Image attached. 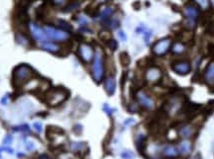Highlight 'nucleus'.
<instances>
[{
    "label": "nucleus",
    "instance_id": "nucleus-9",
    "mask_svg": "<svg viewBox=\"0 0 214 159\" xmlns=\"http://www.w3.org/2000/svg\"><path fill=\"white\" fill-rule=\"evenodd\" d=\"M137 99H138L139 104L145 109H152L154 107V101L144 91H138L137 92Z\"/></svg>",
    "mask_w": 214,
    "mask_h": 159
},
{
    "label": "nucleus",
    "instance_id": "nucleus-19",
    "mask_svg": "<svg viewBox=\"0 0 214 159\" xmlns=\"http://www.w3.org/2000/svg\"><path fill=\"white\" fill-rule=\"evenodd\" d=\"M137 32H141L142 34H143L144 36V39H145V42L148 44L149 43V40H150L151 36H152V33L150 32V31H148L145 27H143V26H141V27H139L138 29H137Z\"/></svg>",
    "mask_w": 214,
    "mask_h": 159
},
{
    "label": "nucleus",
    "instance_id": "nucleus-1",
    "mask_svg": "<svg viewBox=\"0 0 214 159\" xmlns=\"http://www.w3.org/2000/svg\"><path fill=\"white\" fill-rule=\"evenodd\" d=\"M91 71H92L93 79H94L96 82H100L103 77V61H102V52L100 50H97L94 52Z\"/></svg>",
    "mask_w": 214,
    "mask_h": 159
},
{
    "label": "nucleus",
    "instance_id": "nucleus-21",
    "mask_svg": "<svg viewBox=\"0 0 214 159\" xmlns=\"http://www.w3.org/2000/svg\"><path fill=\"white\" fill-rule=\"evenodd\" d=\"M202 10H207L209 8V0H193Z\"/></svg>",
    "mask_w": 214,
    "mask_h": 159
},
{
    "label": "nucleus",
    "instance_id": "nucleus-16",
    "mask_svg": "<svg viewBox=\"0 0 214 159\" xmlns=\"http://www.w3.org/2000/svg\"><path fill=\"white\" fill-rule=\"evenodd\" d=\"M177 149H179V153L184 154V155H187L191 151V144L188 140H182L179 144V148Z\"/></svg>",
    "mask_w": 214,
    "mask_h": 159
},
{
    "label": "nucleus",
    "instance_id": "nucleus-30",
    "mask_svg": "<svg viewBox=\"0 0 214 159\" xmlns=\"http://www.w3.org/2000/svg\"><path fill=\"white\" fill-rule=\"evenodd\" d=\"M108 45H109V47H111L112 50H116V47H117V43L115 42L114 40H111V41H110L109 44H108Z\"/></svg>",
    "mask_w": 214,
    "mask_h": 159
},
{
    "label": "nucleus",
    "instance_id": "nucleus-23",
    "mask_svg": "<svg viewBox=\"0 0 214 159\" xmlns=\"http://www.w3.org/2000/svg\"><path fill=\"white\" fill-rule=\"evenodd\" d=\"M17 40L19 41V43H20V44H22L23 45H28V40L26 38H24V36L18 35L17 36Z\"/></svg>",
    "mask_w": 214,
    "mask_h": 159
},
{
    "label": "nucleus",
    "instance_id": "nucleus-3",
    "mask_svg": "<svg viewBox=\"0 0 214 159\" xmlns=\"http://www.w3.org/2000/svg\"><path fill=\"white\" fill-rule=\"evenodd\" d=\"M46 34H47L48 38L52 39L54 41H57V42H64L66 41L69 37V33L66 31L62 30V29H57L51 26H46L44 28Z\"/></svg>",
    "mask_w": 214,
    "mask_h": 159
},
{
    "label": "nucleus",
    "instance_id": "nucleus-5",
    "mask_svg": "<svg viewBox=\"0 0 214 159\" xmlns=\"http://www.w3.org/2000/svg\"><path fill=\"white\" fill-rule=\"evenodd\" d=\"M68 97V92L64 89H56L48 94L47 102L52 106H56L64 102Z\"/></svg>",
    "mask_w": 214,
    "mask_h": 159
},
{
    "label": "nucleus",
    "instance_id": "nucleus-20",
    "mask_svg": "<svg viewBox=\"0 0 214 159\" xmlns=\"http://www.w3.org/2000/svg\"><path fill=\"white\" fill-rule=\"evenodd\" d=\"M112 13H113V9L112 8H105L104 10L101 12V14H100V19H101L102 21L108 20L109 16L111 15Z\"/></svg>",
    "mask_w": 214,
    "mask_h": 159
},
{
    "label": "nucleus",
    "instance_id": "nucleus-11",
    "mask_svg": "<svg viewBox=\"0 0 214 159\" xmlns=\"http://www.w3.org/2000/svg\"><path fill=\"white\" fill-rule=\"evenodd\" d=\"M172 69H174V71L177 72V74L184 75V74H187L190 71V64L187 61H179L174 64Z\"/></svg>",
    "mask_w": 214,
    "mask_h": 159
},
{
    "label": "nucleus",
    "instance_id": "nucleus-31",
    "mask_svg": "<svg viewBox=\"0 0 214 159\" xmlns=\"http://www.w3.org/2000/svg\"><path fill=\"white\" fill-rule=\"evenodd\" d=\"M4 144H10L12 142V136H6V137L3 140Z\"/></svg>",
    "mask_w": 214,
    "mask_h": 159
},
{
    "label": "nucleus",
    "instance_id": "nucleus-24",
    "mask_svg": "<svg viewBox=\"0 0 214 159\" xmlns=\"http://www.w3.org/2000/svg\"><path fill=\"white\" fill-rule=\"evenodd\" d=\"M33 127H34V129H35L38 132H41V131H42V124H41L40 122H36V123H34Z\"/></svg>",
    "mask_w": 214,
    "mask_h": 159
},
{
    "label": "nucleus",
    "instance_id": "nucleus-15",
    "mask_svg": "<svg viewBox=\"0 0 214 159\" xmlns=\"http://www.w3.org/2000/svg\"><path fill=\"white\" fill-rule=\"evenodd\" d=\"M163 153L166 157H175L179 154V149L174 145H167L163 149Z\"/></svg>",
    "mask_w": 214,
    "mask_h": 159
},
{
    "label": "nucleus",
    "instance_id": "nucleus-33",
    "mask_svg": "<svg viewBox=\"0 0 214 159\" xmlns=\"http://www.w3.org/2000/svg\"><path fill=\"white\" fill-rule=\"evenodd\" d=\"M118 36H119V38L121 39L122 41H126V35L124 34V32H122V31H119Z\"/></svg>",
    "mask_w": 214,
    "mask_h": 159
},
{
    "label": "nucleus",
    "instance_id": "nucleus-35",
    "mask_svg": "<svg viewBox=\"0 0 214 159\" xmlns=\"http://www.w3.org/2000/svg\"><path fill=\"white\" fill-rule=\"evenodd\" d=\"M209 2H210V3L212 4V6L214 7V0H209Z\"/></svg>",
    "mask_w": 214,
    "mask_h": 159
},
{
    "label": "nucleus",
    "instance_id": "nucleus-6",
    "mask_svg": "<svg viewBox=\"0 0 214 159\" xmlns=\"http://www.w3.org/2000/svg\"><path fill=\"white\" fill-rule=\"evenodd\" d=\"M29 29H30V32L32 37L35 39L37 42H47L48 41V36L46 34L44 29H42L41 27L37 25L35 23H30L29 24Z\"/></svg>",
    "mask_w": 214,
    "mask_h": 159
},
{
    "label": "nucleus",
    "instance_id": "nucleus-8",
    "mask_svg": "<svg viewBox=\"0 0 214 159\" xmlns=\"http://www.w3.org/2000/svg\"><path fill=\"white\" fill-rule=\"evenodd\" d=\"M78 54L84 62H89L94 56V52L89 45L81 44L78 47Z\"/></svg>",
    "mask_w": 214,
    "mask_h": 159
},
{
    "label": "nucleus",
    "instance_id": "nucleus-28",
    "mask_svg": "<svg viewBox=\"0 0 214 159\" xmlns=\"http://www.w3.org/2000/svg\"><path fill=\"white\" fill-rule=\"evenodd\" d=\"M103 110H104V112H106V114L108 115H111L112 113V109L109 107L107 104H104V106H103Z\"/></svg>",
    "mask_w": 214,
    "mask_h": 159
},
{
    "label": "nucleus",
    "instance_id": "nucleus-17",
    "mask_svg": "<svg viewBox=\"0 0 214 159\" xmlns=\"http://www.w3.org/2000/svg\"><path fill=\"white\" fill-rule=\"evenodd\" d=\"M179 134L184 137H189L192 134V127L190 126H184L179 129Z\"/></svg>",
    "mask_w": 214,
    "mask_h": 159
},
{
    "label": "nucleus",
    "instance_id": "nucleus-27",
    "mask_svg": "<svg viewBox=\"0 0 214 159\" xmlns=\"http://www.w3.org/2000/svg\"><path fill=\"white\" fill-rule=\"evenodd\" d=\"M133 156H134L133 154H132L131 152H129V151L122 153V157H123L124 159H132V158H133Z\"/></svg>",
    "mask_w": 214,
    "mask_h": 159
},
{
    "label": "nucleus",
    "instance_id": "nucleus-13",
    "mask_svg": "<svg viewBox=\"0 0 214 159\" xmlns=\"http://www.w3.org/2000/svg\"><path fill=\"white\" fill-rule=\"evenodd\" d=\"M104 87L108 95H113L115 92V89H116V81L113 77H108L106 78L104 82Z\"/></svg>",
    "mask_w": 214,
    "mask_h": 159
},
{
    "label": "nucleus",
    "instance_id": "nucleus-7",
    "mask_svg": "<svg viewBox=\"0 0 214 159\" xmlns=\"http://www.w3.org/2000/svg\"><path fill=\"white\" fill-rule=\"evenodd\" d=\"M170 39H163L156 43L153 47V52L156 55H163L170 49Z\"/></svg>",
    "mask_w": 214,
    "mask_h": 159
},
{
    "label": "nucleus",
    "instance_id": "nucleus-18",
    "mask_svg": "<svg viewBox=\"0 0 214 159\" xmlns=\"http://www.w3.org/2000/svg\"><path fill=\"white\" fill-rule=\"evenodd\" d=\"M172 52L174 54H182V52L186 50V45L180 44V43H175V44L172 45Z\"/></svg>",
    "mask_w": 214,
    "mask_h": 159
},
{
    "label": "nucleus",
    "instance_id": "nucleus-2",
    "mask_svg": "<svg viewBox=\"0 0 214 159\" xmlns=\"http://www.w3.org/2000/svg\"><path fill=\"white\" fill-rule=\"evenodd\" d=\"M32 74V69L30 68L26 64H21L15 67V69L13 70V82L16 86L21 85L25 81H27V79L31 76Z\"/></svg>",
    "mask_w": 214,
    "mask_h": 159
},
{
    "label": "nucleus",
    "instance_id": "nucleus-4",
    "mask_svg": "<svg viewBox=\"0 0 214 159\" xmlns=\"http://www.w3.org/2000/svg\"><path fill=\"white\" fill-rule=\"evenodd\" d=\"M184 15L186 16V25L189 28H194L196 24L197 17H198V9L196 6L188 4L184 8Z\"/></svg>",
    "mask_w": 214,
    "mask_h": 159
},
{
    "label": "nucleus",
    "instance_id": "nucleus-14",
    "mask_svg": "<svg viewBox=\"0 0 214 159\" xmlns=\"http://www.w3.org/2000/svg\"><path fill=\"white\" fill-rule=\"evenodd\" d=\"M40 47H42L44 50H47V52H57L60 50V45L55 44V43H52V42H43L41 43Z\"/></svg>",
    "mask_w": 214,
    "mask_h": 159
},
{
    "label": "nucleus",
    "instance_id": "nucleus-26",
    "mask_svg": "<svg viewBox=\"0 0 214 159\" xmlns=\"http://www.w3.org/2000/svg\"><path fill=\"white\" fill-rule=\"evenodd\" d=\"M78 23H79V24H81V25H85V24L87 23V19H86L85 17H84V16H82V15L78 17Z\"/></svg>",
    "mask_w": 214,
    "mask_h": 159
},
{
    "label": "nucleus",
    "instance_id": "nucleus-32",
    "mask_svg": "<svg viewBox=\"0 0 214 159\" xmlns=\"http://www.w3.org/2000/svg\"><path fill=\"white\" fill-rule=\"evenodd\" d=\"M66 0H53V2H54L56 5H62V4L66 3Z\"/></svg>",
    "mask_w": 214,
    "mask_h": 159
},
{
    "label": "nucleus",
    "instance_id": "nucleus-12",
    "mask_svg": "<svg viewBox=\"0 0 214 159\" xmlns=\"http://www.w3.org/2000/svg\"><path fill=\"white\" fill-rule=\"evenodd\" d=\"M204 79L209 85L214 84V62H210L204 72Z\"/></svg>",
    "mask_w": 214,
    "mask_h": 159
},
{
    "label": "nucleus",
    "instance_id": "nucleus-22",
    "mask_svg": "<svg viewBox=\"0 0 214 159\" xmlns=\"http://www.w3.org/2000/svg\"><path fill=\"white\" fill-rule=\"evenodd\" d=\"M57 24H59L60 28L62 29V30L66 31V32H69V31H71V26L69 25V24L68 22H66V21L64 20H59L57 21Z\"/></svg>",
    "mask_w": 214,
    "mask_h": 159
},
{
    "label": "nucleus",
    "instance_id": "nucleus-10",
    "mask_svg": "<svg viewBox=\"0 0 214 159\" xmlns=\"http://www.w3.org/2000/svg\"><path fill=\"white\" fill-rule=\"evenodd\" d=\"M162 77V71L158 67H151L146 71L145 78L149 82H157Z\"/></svg>",
    "mask_w": 214,
    "mask_h": 159
},
{
    "label": "nucleus",
    "instance_id": "nucleus-29",
    "mask_svg": "<svg viewBox=\"0 0 214 159\" xmlns=\"http://www.w3.org/2000/svg\"><path fill=\"white\" fill-rule=\"evenodd\" d=\"M35 145L33 142H31V141H26V148L28 149V150H32V149H34Z\"/></svg>",
    "mask_w": 214,
    "mask_h": 159
},
{
    "label": "nucleus",
    "instance_id": "nucleus-34",
    "mask_svg": "<svg viewBox=\"0 0 214 159\" xmlns=\"http://www.w3.org/2000/svg\"><path fill=\"white\" fill-rule=\"evenodd\" d=\"M7 99H8V97H4V98H2V100H1V104H3V105H5L6 103H7Z\"/></svg>",
    "mask_w": 214,
    "mask_h": 159
},
{
    "label": "nucleus",
    "instance_id": "nucleus-25",
    "mask_svg": "<svg viewBox=\"0 0 214 159\" xmlns=\"http://www.w3.org/2000/svg\"><path fill=\"white\" fill-rule=\"evenodd\" d=\"M13 129H14V131H29V127H28L27 125H24V126L13 127Z\"/></svg>",
    "mask_w": 214,
    "mask_h": 159
}]
</instances>
